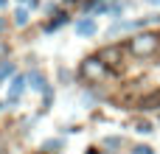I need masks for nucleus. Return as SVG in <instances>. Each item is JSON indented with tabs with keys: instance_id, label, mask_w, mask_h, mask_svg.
<instances>
[{
	"instance_id": "1",
	"label": "nucleus",
	"mask_w": 160,
	"mask_h": 154,
	"mask_svg": "<svg viewBox=\"0 0 160 154\" xmlns=\"http://www.w3.org/2000/svg\"><path fill=\"white\" fill-rule=\"evenodd\" d=\"M129 51H132V56H149L158 51V36L155 34H138V36H132Z\"/></svg>"
},
{
	"instance_id": "2",
	"label": "nucleus",
	"mask_w": 160,
	"mask_h": 154,
	"mask_svg": "<svg viewBox=\"0 0 160 154\" xmlns=\"http://www.w3.org/2000/svg\"><path fill=\"white\" fill-rule=\"evenodd\" d=\"M149 20H155V17H146V20H121V22H115V25H110V28H107V36H118V34H124V31L143 28Z\"/></svg>"
},
{
	"instance_id": "3",
	"label": "nucleus",
	"mask_w": 160,
	"mask_h": 154,
	"mask_svg": "<svg viewBox=\"0 0 160 154\" xmlns=\"http://www.w3.org/2000/svg\"><path fill=\"white\" fill-rule=\"evenodd\" d=\"M82 73H84L90 81H98V79H104V76H107V67H104V62H101V59H87V62L82 65Z\"/></svg>"
},
{
	"instance_id": "4",
	"label": "nucleus",
	"mask_w": 160,
	"mask_h": 154,
	"mask_svg": "<svg viewBox=\"0 0 160 154\" xmlns=\"http://www.w3.org/2000/svg\"><path fill=\"white\" fill-rule=\"evenodd\" d=\"M25 90H28V76H22V73L11 76V84H8V101L22 98V93H25Z\"/></svg>"
},
{
	"instance_id": "5",
	"label": "nucleus",
	"mask_w": 160,
	"mask_h": 154,
	"mask_svg": "<svg viewBox=\"0 0 160 154\" xmlns=\"http://www.w3.org/2000/svg\"><path fill=\"white\" fill-rule=\"evenodd\" d=\"M28 87L37 90V93H51V87H48V81H45V76L39 70H31L28 73Z\"/></svg>"
},
{
	"instance_id": "6",
	"label": "nucleus",
	"mask_w": 160,
	"mask_h": 154,
	"mask_svg": "<svg viewBox=\"0 0 160 154\" xmlns=\"http://www.w3.org/2000/svg\"><path fill=\"white\" fill-rule=\"evenodd\" d=\"M96 31H98V25H96L93 17H84V20L76 22V34H79V36H93Z\"/></svg>"
},
{
	"instance_id": "7",
	"label": "nucleus",
	"mask_w": 160,
	"mask_h": 154,
	"mask_svg": "<svg viewBox=\"0 0 160 154\" xmlns=\"http://www.w3.org/2000/svg\"><path fill=\"white\" fill-rule=\"evenodd\" d=\"M28 20H31V14H28V8H17L14 11V25H28Z\"/></svg>"
},
{
	"instance_id": "8",
	"label": "nucleus",
	"mask_w": 160,
	"mask_h": 154,
	"mask_svg": "<svg viewBox=\"0 0 160 154\" xmlns=\"http://www.w3.org/2000/svg\"><path fill=\"white\" fill-rule=\"evenodd\" d=\"M11 73H14V65H11L8 59H0V84H3Z\"/></svg>"
},
{
	"instance_id": "9",
	"label": "nucleus",
	"mask_w": 160,
	"mask_h": 154,
	"mask_svg": "<svg viewBox=\"0 0 160 154\" xmlns=\"http://www.w3.org/2000/svg\"><path fill=\"white\" fill-rule=\"evenodd\" d=\"M132 154H155V152H152L149 146H135V149H132Z\"/></svg>"
},
{
	"instance_id": "10",
	"label": "nucleus",
	"mask_w": 160,
	"mask_h": 154,
	"mask_svg": "<svg viewBox=\"0 0 160 154\" xmlns=\"http://www.w3.org/2000/svg\"><path fill=\"white\" fill-rule=\"evenodd\" d=\"M59 146H62L59 140H48V143H45V149H48V152H53V149H59Z\"/></svg>"
},
{
	"instance_id": "11",
	"label": "nucleus",
	"mask_w": 160,
	"mask_h": 154,
	"mask_svg": "<svg viewBox=\"0 0 160 154\" xmlns=\"http://www.w3.org/2000/svg\"><path fill=\"white\" fill-rule=\"evenodd\" d=\"M138 132H143V135H149V132H152V126H149V123H141V126H138Z\"/></svg>"
},
{
	"instance_id": "12",
	"label": "nucleus",
	"mask_w": 160,
	"mask_h": 154,
	"mask_svg": "<svg viewBox=\"0 0 160 154\" xmlns=\"http://www.w3.org/2000/svg\"><path fill=\"white\" fill-rule=\"evenodd\" d=\"M22 3H28V6H37V0H22Z\"/></svg>"
},
{
	"instance_id": "13",
	"label": "nucleus",
	"mask_w": 160,
	"mask_h": 154,
	"mask_svg": "<svg viewBox=\"0 0 160 154\" xmlns=\"http://www.w3.org/2000/svg\"><path fill=\"white\" fill-rule=\"evenodd\" d=\"M146 3H152V6H160V0H146Z\"/></svg>"
},
{
	"instance_id": "14",
	"label": "nucleus",
	"mask_w": 160,
	"mask_h": 154,
	"mask_svg": "<svg viewBox=\"0 0 160 154\" xmlns=\"http://www.w3.org/2000/svg\"><path fill=\"white\" fill-rule=\"evenodd\" d=\"M6 3H8V0H0V8H6Z\"/></svg>"
},
{
	"instance_id": "15",
	"label": "nucleus",
	"mask_w": 160,
	"mask_h": 154,
	"mask_svg": "<svg viewBox=\"0 0 160 154\" xmlns=\"http://www.w3.org/2000/svg\"><path fill=\"white\" fill-rule=\"evenodd\" d=\"M0 53H6V45H0Z\"/></svg>"
}]
</instances>
